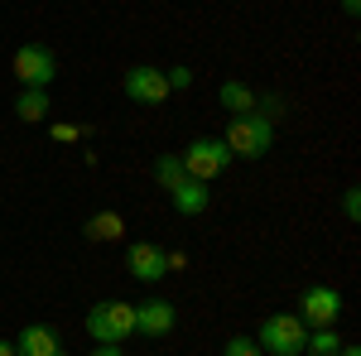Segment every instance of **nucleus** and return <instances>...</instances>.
Masks as SVG:
<instances>
[{"label":"nucleus","instance_id":"nucleus-3","mask_svg":"<svg viewBox=\"0 0 361 356\" xmlns=\"http://www.w3.org/2000/svg\"><path fill=\"white\" fill-rule=\"evenodd\" d=\"M178 159H183V168H188V178L212 183V178H222V168L231 164V149H226L222 140L202 135V140H188V145L178 149Z\"/></svg>","mask_w":361,"mask_h":356},{"label":"nucleus","instance_id":"nucleus-11","mask_svg":"<svg viewBox=\"0 0 361 356\" xmlns=\"http://www.w3.org/2000/svg\"><path fill=\"white\" fill-rule=\"evenodd\" d=\"M82 236H87V241H121V236H126V217L111 212V207H102V212H92V217H87Z\"/></svg>","mask_w":361,"mask_h":356},{"label":"nucleus","instance_id":"nucleus-25","mask_svg":"<svg viewBox=\"0 0 361 356\" xmlns=\"http://www.w3.org/2000/svg\"><path fill=\"white\" fill-rule=\"evenodd\" d=\"M0 356H20V352H15V342H0Z\"/></svg>","mask_w":361,"mask_h":356},{"label":"nucleus","instance_id":"nucleus-27","mask_svg":"<svg viewBox=\"0 0 361 356\" xmlns=\"http://www.w3.org/2000/svg\"><path fill=\"white\" fill-rule=\"evenodd\" d=\"M54 356H68V352H63V347H58V352H54Z\"/></svg>","mask_w":361,"mask_h":356},{"label":"nucleus","instance_id":"nucleus-9","mask_svg":"<svg viewBox=\"0 0 361 356\" xmlns=\"http://www.w3.org/2000/svg\"><path fill=\"white\" fill-rule=\"evenodd\" d=\"M169 202H173V212H178V217H197V212H207V202H212V188H207L202 178H183L178 188L169 192Z\"/></svg>","mask_w":361,"mask_h":356},{"label":"nucleus","instance_id":"nucleus-8","mask_svg":"<svg viewBox=\"0 0 361 356\" xmlns=\"http://www.w3.org/2000/svg\"><path fill=\"white\" fill-rule=\"evenodd\" d=\"M126 274L140 279V284H159L169 274L164 246H154V241H130V246H126Z\"/></svg>","mask_w":361,"mask_h":356},{"label":"nucleus","instance_id":"nucleus-24","mask_svg":"<svg viewBox=\"0 0 361 356\" xmlns=\"http://www.w3.org/2000/svg\"><path fill=\"white\" fill-rule=\"evenodd\" d=\"M342 15H347V20H357V15H361V0H342Z\"/></svg>","mask_w":361,"mask_h":356},{"label":"nucleus","instance_id":"nucleus-17","mask_svg":"<svg viewBox=\"0 0 361 356\" xmlns=\"http://www.w3.org/2000/svg\"><path fill=\"white\" fill-rule=\"evenodd\" d=\"M87 337H92V342H116L106 303H92V308H87Z\"/></svg>","mask_w":361,"mask_h":356},{"label":"nucleus","instance_id":"nucleus-2","mask_svg":"<svg viewBox=\"0 0 361 356\" xmlns=\"http://www.w3.org/2000/svg\"><path fill=\"white\" fill-rule=\"evenodd\" d=\"M308 328L299 313H270L260 328H255V347L265 356H304Z\"/></svg>","mask_w":361,"mask_h":356},{"label":"nucleus","instance_id":"nucleus-20","mask_svg":"<svg viewBox=\"0 0 361 356\" xmlns=\"http://www.w3.org/2000/svg\"><path fill=\"white\" fill-rule=\"evenodd\" d=\"M164 82H169V92H183V87H193V68H169Z\"/></svg>","mask_w":361,"mask_h":356},{"label":"nucleus","instance_id":"nucleus-15","mask_svg":"<svg viewBox=\"0 0 361 356\" xmlns=\"http://www.w3.org/2000/svg\"><path fill=\"white\" fill-rule=\"evenodd\" d=\"M106 313H111V332H116V342H130V337H135V303H126V299H106Z\"/></svg>","mask_w":361,"mask_h":356},{"label":"nucleus","instance_id":"nucleus-16","mask_svg":"<svg viewBox=\"0 0 361 356\" xmlns=\"http://www.w3.org/2000/svg\"><path fill=\"white\" fill-rule=\"evenodd\" d=\"M337 352H342V332L337 328H308L304 356H337Z\"/></svg>","mask_w":361,"mask_h":356},{"label":"nucleus","instance_id":"nucleus-7","mask_svg":"<svg viewBox=\"0 0 361 356\" xmlns=\"http://www.w3.org/2000/svg\"><path fill=\"white\" fill-rule=\"evenodd\" d=\"M178 328V308L164 299V294H154V299H145L135 308V337H149V342H159L169 332Z\"/></svg>","mask_w":361,"mask_h":356},{"label":"nucleus","instance_id":"nucleus-26","mask_svg":"<svg viewBox=\"0 0 361 356\" xmlns=\"http://www.w3.org/2000/svg\"><path fill=\"white\" fill-rule=\"evenodd\" d=\"M337 356H361V352H357V347H347V342H342V352H337Z\"/></svg>","mask_w":361,"mask_h":356},{"label":"nucleus","instance_id":"nucleus-18","mask_svg":"<svg viewBox=\"0 0 361 356\" xmlns=\"http://www.w3.org/2000/svg\"><path fill=\"white\" fill-rule=\"evenodd\" d=\"M222 356H265V352L255 347V337H241V332H236V337L222 342Z\"/></svg>","mask_w":361,"mask_h":356},{"label":"nucleus","instance_id":"nucleus-21","mask_svg":"<svg viewBox=\"0 0 361 356\" xmlns=\"http://www.w3.org/2000/svg\"><path fill=\"white\" fill-rule=\"evenodd\" d=\"M164 260H169V274H173V270H188V250H164Z\"/></svg>","mask_w":361,"mask_h":356},{"label":"nucleus","instance_id":"nucleus-19","mask_svg":"<svg viewBox=\"0 0 361 356\" xmlns=\"http://www.w3.org/2000/svg\"><path fill=\"white\" fill-rule=\"evenodd\" d=\"M342 217L361 221V188H357V183H347V188H342Z\"/></svg>","mask_w":361,"mask_h":356},{"label":"nucleus","instance_id":"nucleus-1","mask_svg":"<svg viewBox=\"0 0 361 356\" xmlns=\"http://www.w3.org/2000/svg\"><path fill=\"white\" fill-rule=\"evenodd\" d=\"M222 145L231 149V159H265L275 149V121H265V116H231Z\"/></svg>","mask_w":361,"mask_h":356},{"label":"nucleus","instance_id":"nucleus-5","mask_svg":"<svg viewBox=\"0 0 361 356\" xmlns=\"http://www.w3.org/2000/svg\"><path fill=\"white\" fill-rule=\"evenodd\" d=\"M299 318H304V328H337L342 294H337L333 284H308L304 294H299Z\"/></svg>","mask_w":361,"mask_h":356},{"label":"nucleus","instance_id":"nucleus-23","mask_svg":"<svg viewBox=\"0 0 361 356\" xmlns=\"http://www.w3.org/2000/svg\"><path fill=\"white\" fill-rule=\"evenodd\" d=\"M78 135H82L78 125H54V140H78Z\"/></svg>","mask_w":361,"mask_h":356},{"label":"nucleus","instance_id":"nucleus-14","mask_svg":"<svg viewBox=\"0 0 361 356\" xmlns=\"http://www.w3.org/2000/svg\"><path fill=\"white\" fill-rule=\"evenodd\" d=\"M183 178H188V168H183V159H178V149H169V154L154 159V183H159L164 192H173Z\"/></svg>","mask_w":361,"mask_h":356},{"label":"nucleus","instance_id":"nucleus-6","mask_svg":"<svg viewBox=\"0 0 361 356\" xmlns=\"http://www.w3.org/2000/svg\"><path fill=\"white\" fill-rule=\"evenodd\" d=\"M121 87H126V97H130L135 106H164L169 102L164 68H154V63H135V68L121 78Z\"/></svg>","mask_w":361,"mask_h":356},{"label":"nucleus","instance_id":"nucleus-12","mask_svg":"<svg viewBox=\"0 0 361 356\" xmlns=\"http://www.w3.org/2000/svg\"><path fill=\"white\" fill-rule=\"evenodd\" d=\"M217 102H222L231 116H255V92H250L246 82H236V78H226V82L217 87Z\"/></svg>","mask_w":361,"mask_h":356},{"label":"nucleus","instance_id":"nucleus-22","mask_svg":"<svg viewBox=\"0 0 361 356\" xmlns=\"http://www.w3.org/2000/svg\"><path fill=\"white\" fill-rule=\"evenodd\" d=\"M92 356H126V347H121V342H97Z\"/></svg>","mask_w":361,"mask_h":356},{"label":"nucleus","instance_id":"nucleus-4","mask_svg":"<svg viewBox=\"0 0 361 356\" xmlns=\"http://www.w3.org/2000/svg\"><path fill=\"white\" fill-rule=\"evenodd\" d=\"M10 68H15L20 87H49L58 78V54L49 44H20L15 58H10Z\"/></svg>","mask_w":361,"mask_h":356},{"label":"nucleus","instance_id":"nucleus-13","mask_svg":"<svg viewBox=\"0 0 361 356\" xmlns=\"http://www.w3.org/2000/svg\"><path fill=\"white\" fill-rule=\"evenodd\" d=\"M49 87H20V97H15V116L20 121H44L49 116Z\"/></svg>","mask_w":361,"mask_h":356},{"label":"nucleus","instance_id":"nucleus-10","mask_svg":"<svg viewBox=\"0 0 361 356\" xmlns=\"http://www.w3.org/2000/svg\"><path fill=\"white\" fill-rule=\"evenodd\" d=\"M63 342H58V332L49 328V323H29L20 337H15V352L20 356H54Z\"/></svg>","mask_w":361,"mask_h":356}]
</instances>
